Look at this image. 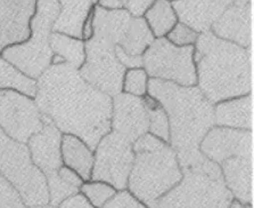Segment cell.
Masks as SVG:
<instances>
[{"instance_id": "6", "label": "cell", "mask_w": 254, "mask_h": 208, "mask_svg": "<svg viewBox=\"0 0 254 208\" xmlns=\"http://www.w3.org/2000/svg\"><path fill=\"white\" fill-rule=\"evenodd\" d=\"M60 10L59 0H37L36 13L30 22V37L3 49L0 55L26 76L39 78L52 64L54 53L49 41Z\"/></svg>"}, {"instance_id": "13", "label": "cell", "mask_w": 254, "mask_h": 208, "mask_svg": "<svg viewBox=\"0 0 254 208\" xmlns=\"http://www.w3.org/2000/svg\"><path fill=\"white\" fill-rule=\"evenodd\" d=\"M111 130L134 143L148 133V114L142 98L121 92L112 98Z\"/></svg>"}, {"instance_id": "33", "label": "cell", "mask_w": 254, "mask_h": 208, "mask_svg": "<svg viewBox=\"0 0 254 208\" xmlns=\"http://www.w3.org/2000/svg\"><path fill=\"white\" fill-rule=\"evenodd\" d=\"M155 0H127L125 9L132 17H142L146 11L151 8Z\"/></svg>"}, {"instance_id": "15", "label": "cell", "mask_w": 254, "mask_h": 208, "mask_svg": "<svg viewBox=\"0 0 254 208\" xmlns=\"http://www.w3.org/2000/svg\"><path fill=\"white\" fill-rule=\"evenodd\" d=\"M252 2L253 0H233L211 25L210 31L221 39L252 48Z\"/></svg>"}, {"instance_id": "26", "label": "cell", "mask_w": 254, "mask_h": 208, "mask_svg": "<svg viewBox=\"0 0 254 208\" xmlns=\"http://www.w3.org/2000/svg\"><path fill=\"white\" fill-rule=\"evenodd\" d=\"M148 114V134L159 138V140L169 143L170 141V127L169 119L164 107L161 103L149 94H146L142 98Z\"/></svg>"}, {"instance_id": "14", "label": "cell", "mask_w": 254, "mask_h": 208, "mask_svg": "<svg viewBox=\"0 0 254 208\" xmlns=\"http://www.w3.org/2000/svg\"><path fill=\"white\" fill-rule=\"evenodd\" d=\"M37 0H0V54L30 37Z\"/></svg>"}, {"instance_id": "29", "label": "cell", "mask_w": 254, "mask_h": 208, "mask_svg": "<svg viewBox=\"0 0 254 208\" xmlns=\"http://www.w3.org/2000/svg\"><path fill=\"white\" fill-rule=\"evenodd\" d=\"M46 180H47L49 204L55 207H60L64 200L80 192V189L70 186L64 180H62L57 173L46 175Z\"/></svg>"}, {"instance_id": "34", "label": "cell", "mask_w": 254, "mask_h": 208, "mask_svg": "<svg viewBox=\"0 0 254 208\" xmlns=\"http://www.w3.org/2000/svg\"><path fill=\"white\" fill-rule=\"evenodd\" d=\"M115 56L120 61V63L127 69L141 68L142 67V56H132L127 54L120 46H115Z\"/></svg>"}, {"instance_id": "11", "label": "cell", "mask_w": 254, "mask_h": 208, "mask_svg": "<svg viewBox=\"0 0 254 208\" xmlns=\"http://www.w3.org/2000/svg\"><path fill=\"white\" fill-rule=\"evenodd\" d=\"M44 121L36 100L15 91H0V129L7 136L26 143L42 129Z\"/></svg>"}, {"instance_id": "4", "label": "cell", "mask_w": 254, "mask_h": 208, "mask_svg": "<svg viewBox=\"0 0 254 208\" xmlns=\"http://www.w3.org/2000/svg\"><path fill=\"white\" fill-rule=\"evenodd\" d=\"M132 148L134 160L127 189L148 208H157L159 200L182 180L178 158L169 143L148 133Z\"/></svg>"}, {"instance_id": "31", "label": "cell", "mask_w": 254, "mask_h": 208, "mask_svg": "<svg viewBox=\"0 0 254 208\" xmlns=\"http://www.w3.org/2000/svg\"><path fill=\"white\" fill-rule=\"evenodd\" d=\"M0 208H28L21 196L5 177L0 174Z\"/></svg>"}, {"instance_id": "23", "label": "cell", "mask_w": 254, "mask_h": 208, "mask_svg": "<svg viewBox=\"0 0 254 208\" xmlns=\"http://www.w3.org/2000/svg\"><path fill=\"white\" fill-rule=\"evenodd\" d=\"M51 48L54 55L63 59L65 63L71 65L76 70L81 68L86 60V48L84 41L79 38H74L60 32H52Z\"/></svg>"}, {"instance_id": "38", "label": "cell", "mask_w": 254, "mask_h": 208, "mask_svg": "<svg viewBox=\"0 0 254 208\" xmlns=\"http://www.w3.org/2000/svg\"><path fill=\"white\" fill-rule=\"evenodd\" d=\"M96 6L105 10H119L125 8V1L123 0H97Z\"/></svg>"}, {"instance_id": "10", "label": "cell", "mask_w": 254, "mask_h": 208, "mask_svg": "<svg viewBox=\"0 0 254 208\" xmlns=\"http://www.w3.org/2000/svg\"><path fill=\"white\" fill-rule=\"evenodd\" d=\"M133 143L111 130L104 135L94 150L91 181H102L117 190L127 189L134 152Z\"/></svg>"}, {"instance_id": "37", "label": "cell", "mask_w": 254, "mask_h": 208, "mask_svg": "<svg viewBox=\"0 0 254 208\" xmlns=\"http://www.w3.org/2000/svg\"><path fill=\"white\" fill-rule=\"evenodd\" d=\"M95 7L96 5L90 9L89 14L86 18V21L83 23L82 26V40L87 41L89 40L90 38L94 34V17H95Z\"/></svg>"}, {"instance_id": "19", "label": "cell", "mask_w": 254, "mask_h": 208, "mask_svg": "<svg viewBox=\"0 0 254 208\" xmlns=\"http://www.w3.org/2000/svg\"><path fill=\"white\" fill-rule=\"evenodd\" d=\"M214 125L241 130H253V94L218 102L213 107Z\"/></svg>"}, {"instance_id": "42", "label": "cell", "mask_w": 254, "mask_h": 208, "mask_svg": "<svg viewBox=\"0 0 254 208\" xmlns=\"http://www.w3.org/2000/svg\"><path fill=\"white\" fill-rule=\"evenodd\" d=\"M168 1H170V2H175V1H177V0H168Z\"/></svg>"}, {"instance_id": "27", "label": "cell", "mask_w": 254, "mask_h": 208, "mask_svg": "<svg viewBox=\"0 0 254 208\" xmlns=\"http://www.w3.org/2000/svg\"><path fill=\"white\" fill-rule=\"evenodd\" d=\"M117 189L102 181H86L80 188L81 194L87 202L95 208H103V206L117 194Z\"/></svg>"}, {"instance_id": "22", "label": "cell", "mask_w": 254, "mask_h": 208, "mask_svg": "<svg viewBox=\"0 0 254 208\" xmlns=\"http://www.w3.org/2000/svg\"><path fill=\"white\" fill-rule=\"evenodd\" d=\"M155 39L164 38L179 22L172 3L168 0H155L144 16Z\"/></svg>"}, {"instance_id": "17", "label": "cell", "mask_w": 254, "mask_h": 208, "mask_svg": "<svg viewBox=\"0 0 254 208\" xmlns=\"http://www.w3.org/2000/svg\"><path fill=\"white\" fill-rule=\"evenodd\" d=\"M232 2L233 0H177L171 3L179 22L202 33L210 31L211 25Z\"/></svg>"}, {"instance_id": "16", "label": "cell", "mask_w": 254, "mask_h": 208, "mask_svg": "<svg viewBox=\"0 0 254 208\" xmlns=\"http://www.w3.org/2000/svg\"><path fill=\"white\" fill-rule=\"evenodd\" d=\"M62 136L63 133L45 117L42 129L33 134L26 142L31 159L45 175L57 173L63 166L61 151Z\"/></svg>"}, {"instance_id": "5", "label": "cell", "mask_w": 254, "mask_h": 208, "mask_svg": "<svg viewBox=\"0 0 254 208\" xmlns=\"http://www.w3.org/2000/svg\"><path fill=\"white\" fill-rule=\"evenodd\" d=\"M182 172V180L159 200L157 208L229 207L234 197L226 187L218 164L205 158Z\"/></svg>"}, {"instance_id": "18", "label": "cell", "mask_w": 254, "mask_h": 208, "mask_svg": "<svg viewBox=\"0 0 254 208\" xmlns=\"http://www.w3.org/2000/svg\"><path fill=\"white\" fill-rule=\"evenodd\" d=\"M219 166L234 199L243 205H253V158L232 157Z\"/></svg>"}, {"instance_id": "9", "label": "cell", "mask_w": 254, "mask_h": 208, "mask_svg": "<svg viewBox=\"0 0 254 208\" xmlns=\"http://www.w3.org/2000/svg\"><path fill=\"white\" fill-rule=\"evenodd\" d=\"M113 42L92 36L84 41L86 60L79 69L82 78L92 86L110 96L122 92V82L127 68L115 56Z\"/></svg>"}, {"instance_id": "20", "label": "cell", "mask_w": 254, "mask_h": 208, "mask_svg": "<svg viewBox=\"0 0 254 208\" xmlns=\"http://www.w3.org/2000/svg\"><path fill=\"white\" fill-rule=\"evenodd\" d=\"M61 10L53 26V32L82 39V26L90 9L96 3L94 0H59Z\"/></svg>"}, {"instance_id": "24", "label": "cell", "mask_w": 254, "mask_h": 208, "mask_svg": "<svg viewBox=\"0 0 254 208\" xmlns=\"http://www.w3.org/2000/svg\"><path fill=\"white\" fill-rule=\"evenodd\" d=\"M0 91H15L34 99L37 79L31 78L0 55Z\"/></svg>"}, {"instance_id": "8", "label": "cell", "mask_w": 254, "mask_h": 208, "mask_svg": "<svg viewBox=\"0 0 254 208\" xmlns=\"http://www.w3.org/2000/svg\"><path fill=\"white\" fill-rule=\"evenodd\" d=\"M142 68L149 78L186 87L197 85L194 46L178 47L165 37L154 39L142 54Z\"/></svg>"}, {"instance_id": "30", "label": "cell", "mask_w": 254, "mask_h": 208, "mask_svg": "<svg viewBox=\"0 0 254 208\" xmlns=\"http://www.w3.org/2000/svg\"><path fill=\"white\" fill-rule=\"evenodd\" d=\"M198 32H196L190 26L185 24L183 22H178L171 29L165 38L178 47H184V46H194L196 40L198 38Z\"/></svg>"}, {"instance_id": "40", "label": "cell", "mask_w": 254, "mask_h": 208, "mask_svg": "<svg viewBox=\"0 0 254 208\" xmlns=\"http://www.w3.org/2000/svg\"><path fill=\"white\" fill-rule=\"evenodd\" d=\"M28 208H60L51 205V204H47V205H41V206H34V207H28Z\"/></svg>"}, {"instance_id": "28", "label": "cell", "mask_w": 254, "mask_h": 208, "mask_svg": "<svg viewBox=\"0 0 254 208\" xmlns=\"http://www.w3.org/2000/svg\"><path fill=\"white\" fill-rule=\"evenodd\" d=\"M149 77L144 68L127 69L122 82V92L126 94L144 98L148 93Z\"/></svg>"}, {"instance_id": "21", "label": "cell", "mask_w": 254, "mask_h": 208, "mask_svg": "<svg viewBox=\"0 0 254 208\" xmlns=\"http://www.w3.org/2000/svg\"><path fill=\"white\" fill-rule=\"evenodd\" d=\"M61 151L64 166L73 169L84 182L90 180L94 166V150L80 137L72 134H63Z\"/></svg>"}, {"instance_id": "32", "label": "cell", "mask_w": 254, "mask_h": 208, "mask_svg": "<svg viewBox=\"0 0 254 208\" xmlns=\"http://www.w3.org/2000/svg\"><path fill=\"white\" fill-rule=\"evenodd\" d=\"M103 208H148L139 199L134 197L128 189L117 191L112 198L107 202Z\"/></svg>"}, {"instance_id": "44", "label": "cell", "mask_w": 254, "mask_h": 208, "mask_svg": "<svg viewBox=\"0 0 254 208\" xmlns=\"http://www.w3.org/2000/svg\"><path fill=\"white\" fill-rule=\"evenodd\" d=\"M123 1H125V2H126V1H127V0H123Z\"/></svg>"}, {"instance_id": "36", "label": "cell", "mask_w": 254, "mask_h": 208, "mask_svg": "<svg viewBox=\"0 0 254 208\" xmlns=\"http://www.w3.org/2000/svg\"><path fill=\"white\" fill-rule=\"evenodd\" d=\"M60 208H95L92 207L89 203L87 202V199L80 194H76L72 197L64 200L63 203L60 205Z\"/></svg>"}, {"instance_id": "3", "label": "cell", "mask_w": 254, "mask_h": 208, "mask_svg": "<svg viewBox=\"0 0 254 208\" xmlns=\"http://www.w3.org/2000/svg\"><path fill=\"white\" fill-rule=\"evenodd\" d=\"M197 88L213 104L252 93L253 52L218 38L198 34L194 45Z\"/></svg>"}, {"instance_id": "41", "label": "cell", "mask_w": 254, "mask_h": 208, "mask_svg": "<svg viewBox=\"0 0 254 208\" xmlns=\"http://www.w3.org/2000/svg\"><path fill=\"white\" fill-rule=\"evenodd\" d=\"M244 208H253V205H245Z\"/></svg>"}, {"instance_id": "35", "label": "cell", "mask_w": 254, "mask_h": 208, "mask_svg": "<svg viewBox=\"0 0 254 208\" xmlns=\"http://www.w3.org/2000/svg\"><path fill=\"white\" fill-rule=\"evenodd\" d=\"M57 174H59V176L61 177L62 180H64L65 182L68 183V184H70V186L74 187V188L80 189V188H81L82 184H83V182H84V181L81 179V177H80L78 174H76V173L73 171V169L68 168L66 166H64V165L59 169Z\"/></svg>"}, {"instance_id": "43", "label": "cell", "mask_w": 254, "mask_h": 208, "mask_svg": "<svg viewBox=\"0 0 254 208\" xmlns=\"http://www.w3.org/2000/svg\"><path fill=\"white\" fill-rule=\"evenodd\" d=\"M96 1H97V0H94V2H95V3H96Z\"/></svg>"}, {"instance_id": "39", "label": "cell", "mask_w": 254, "mask_h": 208, "mask_svg": "<svg viewBox=\"0 0 254 208\" xmlns=\"http://www.w3.org/2000/svg\"><path fill=\"white\" fill-rule=\"evenodd\" d=\"M245 205H243V204L238 202V200L236 199H233V202L230 203V205L228 208H244Z\"/></svg>"}, {"instance_id": "25", "label": "cell", "mask_w": 254, "mask_h": 208, "mask_svg": "<svg viewBox=\"0 0 254 208\" xmlns=\"http://www.w3.org/2000/svg\"><path fill=\"white\" fill-rule=\"evenodd\" d=\"M153 33L144 17H132L125 38L119 45L127 54L132 56H142L148 46L154 41Z\"/></svg>"}, {"instance_id": "12", "label": "cell", "mask_w": 254, "mask_h": 208, "mask_svg": "<svg viewBox=\"0 0 254 208\" xmlns=\"http://www.w3.org/2000/svg\"><path fill=\"white\" fill-rule=\"evenodd\" d=\"M202 155L220 165L232 157L253 158V130H241L213 126L199 144Z\"/></svg>"}, {"instance_id": "7", "label": "cell", "mask_w": 254, "mask_h": 208, "mask_svg": "<svg viewBox=\"0 0 254 208\" xmlns=\"http://www.w3.org/2000/svg\"><path fill=\"white\" fill-rule=\"evenodd\" d=\"M0 174L16 189L26 207L49 204L46 175L33 164L28 145L8 137L1 129Z\"/></svg>"}, {"instance_id": "2", "label": "cell", "mask_w": 254, "mask_h": 208, "mask_svg": "<svg viewBox=\"0 0 254 208\" xmlns=\"http://www.w3.org/2000/svg\"><path fill=\"white\" fill-rule=\"evenodd\" d=\"M164 107L170 127L169 145L175 150L182 169L205 159L199 144L214 126V104L203 95L197 86L180 85L149 78L148 93Z\"/></svg>"}, {"instance_id": "1", "label": "cell", "mask_w": 254, "mask_h": 208, "mask_svg": "<svg viewBox=\"0 0 254 208\" xmlns=\"http://www.w3.org/2000/svg\"><path fill=\"white\" fill-rule=\"evenodd\" d=\"M34 100L62 133L80 137L91 150L111 132L112 96L87 83L67 63L49 65L37 79Z\"/></svg>"}]
</instances>
